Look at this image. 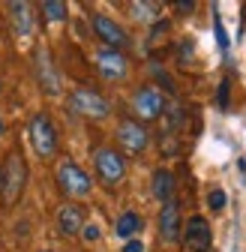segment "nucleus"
Listing matches in <instances>:
<instances>
[{
  "label": "nucleus",
  "mask_w": 246,
  "mask_h": 252,
  "mask_svg": "<svg viewBox=\"0 0 246 252\" xmlns=\"http://www.w3.org/2000/svg\"><path fill=\"white\" fill-rule=\"evenodd\" d=\"M213 30H216V42H219V48L228 51V33H225V27H222V18H219V15L213 18Z\"/></svg>",
  "instance_id": "nucleus-19"
},
{
  "label": "nucleus",
  "mask_w": 246,
  "mask_h": 252,
  "mask_svg": "<svg viewBox=\"0 0 246 252\" xmlns=\"http://www.w3.org/2000/svg\"><path fill=\"white\" fill-rule=\"evenodd\" d=\"M123 252H144V243L135 237V240H126V246H123Z\"/></svg>",
  "instance_id": "nucleus-23"
},
{
  "label": "nucleus",
  "mask_w": 246,
  "mask_h": 252,
  "mask_svg": "<svg viewBox=\"0 0 246 252\" xmlns=\"http://www.w3.org/2000/svg\"><path fill=\"white\" fill-rule=\"evenodd\" d=\"M81 231H84V240H90V243L99 240V228H96V225H84Z\"/></svg>",
  "instance_id": "nucleus-22"
},
{
  "label": "nucleus",
  "mask_w": 246,
  "mask_h": 252,
  "mask_svg": "<svg viewBox=\"0 0 246 252\" xmlns=\"http://www.w3.org/2000/svg\"><path fill=\"white\" fill-rule=\"evenodd\" d=\"M9 12H12V21H15L18 36H30V33H33V15H30V3H12Z\"/></svg>",
  "instance_id": "nucleus-16"
},
{
  "label": "nucleus",
  "mask_w": 246,
  "mask_h": 252,
  "mask_svg": "<svg viewBox=\"0 0 246 252\" xmlns=\"http://www.w3.org/2000/svg\"><path fill=\"white\" fill-rule=\"evenodd\" d=\"M93 165H96V174L105 186H114L123 180V174H126V162H123V156L114 150V147H99L93 153Z\"/></svg>",
  "instance_id": "nucleus-5"
},
{
  "label": "nucleus",
  "mask_w": 246,
  "mask_h": 252,
  "mask_svg": "<svg viewBox=\"0 0 246 252\" xmlns=\"http://www.w3.org/2000/svg\"><path fill=\"white\" fill-rule=\"evenodd\" d=\"M228 96H231V81L225 78V81L219 84V93H216V102H219V108H228Z\"/></svg>",
  "instance_id": "nucleus-21"
},
{
  "label": "nucleus",
  "mask_w": 246,
  "mask_h": 252,
  "mask_svg": "<svg viewBox=\"0 0 246 252\" xmlns=\"http://www.w3.org/2000/svg\"><path fill=\"white\" fill-rule=\"evenodd\" d=\"M153 195H156L159 201H171V195H174V174L168 168L153 171Z\"/></svg>",
  "instance_id": "nucleus-15"
},
{
  "label": "nucleus",
  "mask_w": 246,
  "mask_h": 252,
  "mask_svg": "<svg viewBox=\"0 0 246 252\" xmlns=\"http://www.w3.org/2000/svg\"><path fill=\"white\" fill-rule=\"evenodd\" d=\"M132 111H135L141 120H156V117H162V111H165V96H162V90H156V87H141V90H135V96H132Z\"/></svg>",
  "instance_id": "nucleus-6"
},
{
  "label": "nucleus",
  "mask_w": 246,
  "mask_h": 252,
  "mask_svg": "<svg viewBox=\"0 0 246 252\" xmlns=\"http://www.w3.org/2000/svg\"><path fill=\"white\" fill-rule=\"evenodd\" d=\"M117 141H120V147L126 150V153H141V150L147 147L150 135H147V129H144L141 123H135V120H123V123L117 126Z\"/></svg>",
  "instance_id": "nucleus-9"
},
{
  "label": "nucleus",
  "mask_w": 246,
  "mask_h": 252,
  "mask_svg": "<svg viewBox=\"0 0 246 252\" xmlns=\"http://www.w3.org/2000/svg\"><path fill=\"white\" fill-rule=\"evenodd\" d=\"M225 201H228V195L222 192V189H213V192L207 195V204H210L213 210H222V207H225Z\"/></svg>",
  "instance_id": "nucleus-20"
},
{
  "label": "nucleus",
  "mask_w": 246,
  "mask_h": 252,
  "mask_svg": "<svg viewBox=\"0 0 246 252\" xmlns=\"http://www.w3.org/2000/svg\"><path fill=\"white\" fill-rule=\"evenodd\" d=\"M81 228H84V207L81 204H63V207H60V213H57V231L72 237Z\"/></svg>",
  "instance_id": "nucleus-13"
},
{
  "label": "nucleus",
  "mask_w": 246,
  "mask_h": 252,
  "mask_svg": "<svg viewBox=\"0 0 246 252\" xmlns=\"http://www.w3.org/2000/svg\"><path fill=\"white\" fill-rule=\"evenodd\" d=\"M96 69H99V75H102V78L117 81V78L126 75L129 63H126V57H123L120 51H114V48H102V51L96 54Z\"/></svg>",
  "instance_id": "nucleus-10"
},
{
  "label": "nucleus",
  "mask_w": 246,
  "mask_h": 252,
  "mask_svg": "<svg viewBox=\"0 0 246 252\" xmlns=\"http://www.w3.org/2000/svg\"><path fill=\"white\" fill-rule=\"evenodd\" d=\"M24 183H27L24 156H21V153H9V156H6V165L0 168V195H3L6 204H15V201L21 198Z\"/></svg>",
  "instance_id": "nucleus-1"
},
{
  "label": "nucleus",
  "mask_w": 246,
  "mask_h": 252,
  "mask_svg": "<svg viewBox=\"0 0 246 252\" xmlns=\"http://www.w3.org/2000/svg\"><path fill=\"white\" fill-rule=\"evenodd\" d=\"M36 78H39V84L45 87V93H51V96L60 90V75H57V69H54V60H51L48 48H39V51H36Z\"/></svg>",
  "instance_id": "nucleus-12"
},
{
  "label": "nucleus",
  "mask_w": 246,
  "mask_h": 252,
  "mask_svg": "<svg viewBox=\"0 0 246 252\" xmlns=\"http://www.w3.org/2000/svg\"><path fill=\"white\" fill-rule=\"evenodd\" d=\"M93 33L108 45V48H123V45H129V36H126V30H123L114 18H108V15H102V12H96L93 15Z\"/></svg>",
  "instance_id": "nucleus-8"
},
{
  "label": "nucleus",
  "mask_w": 246,
  "mask_h": 252,
  "mask_svg": "<svg viewBox=\"0 0 246 252\" xmlns=\"http://www.w3.org/2000/svg\"><path fill=\"white\" fill-rule=\"evenodd\" d=\"M69 108L81 117H90V120H105L111 114V105L99 96L96 90L90 87H75L72 96H69Z\"/></svg>",
  "instance_id": "nucleus-3"
},
{
  "label": "nucleus",
  "mask_w": 246,
  "mask_h": 252,
  "mask_svg": "<svg viewBox=\"0 0 246 252\" xmlns=\"http://www.w3.org/2000/svg\"><path fill=\"white\" fill-rule=\"evenodd\" d=\"M174 9H177V12H192L195 3H189V0H180V3H174Z\"/></svg>",
  "instance_id": "nucleus-24"
},
{
  "label": "nucleus",
  "mask_w": 246,
  "mask_h": 252,
  "mask_svg": "<svg viewBox=\"0 0 246 252\" xmlns=\"http://www.w3.org/2000/svg\"><path fill=\"white\" fill-rule=\"evenodd\" d=\"M42 15L48 21H63L66 18V3H60V0H45V3H42Z\"/></svg>",
  "instance_id": "nucleus-17"
},
{
  "label": "nucleus",
  "mask_w": 246,
  "mask_h": 252,
  "mask_svg": "<svg viewBox=\"0 0 246 252\" xmlns=\"http://www.w3.org/2000/svg\"><path fill=\"white\" fill-rule=\"evenodd\" d=\"M27 135H30V144H33L36 156L51 159V156L57 153V129H54V123H51L48 114H36L33 120H30Z\"/></svg>",
  "instance_id": "nucleus-2"
},
{
  "label": "nucleus",
  "mask_w": 246,
  "mask_h": 252,
  "mask_svg": "<svg viewBox=\"0 0 246 252\" xmlns=\"http://www.w3.org/2000/svg\"><path fill=\"white\" fill-rule=\"evenodd\" d=\"M57 183H60V189H63L69 198H84V195H90V189H93L87 171L78 168V165L69 162V159L60 162V168H57Z\"/></svg>",
  "instance_id": "nucleus-4"
},
{
  "label": "nucleus",
  "mask_w": 246,
  "mask_h": 252,
  "mask_svg": "<svg viewBox=\"0 0 246 252\" xmlns=\"http://www.w3.org/2000/svg\"><path fill=\"white\" fill-rule=\"evenodd\" d=\"M129 9H132V15L138 21H153V18H156V12H159V3H132Z\"/></svg>",
  "instance_id": "nucleus-18"
},
{
  "label": "nucleus",
  "mask_w": 246,
  "mask_h": 252,
  "mask_svg": "<svg viewBox=\"0 0 246 252\" xmlns=\"http://www.w3.org/2000/svg\"><path fill=\"white\" fill-rule=\"evenodd\" d=\"M213 243V231H210V222L204 216H192L186 225H183V246L189 252H207Z\"/></svg>",
  "instance_id": "nucleus-7"
},
{
  "label": "nucleus",
  "mask_w": 246,
  "mask_h": 252,
  "mask_svg": "<svg viewBox=\"0 0 246 252\" xmlns=\"http://www.w3.org/2000/svg\"><path fill=\"white\" fill-rule=\"evenodd\" d=\"M0 135H3V120H0Z\"/></svg>",
  "instance_id": "nucleus-25"
},
{
  "label": "nucleus",
  "mask_w": 246,
  "mask_h": 252,
  "mask_svg": "<svg viewBox=\"0 0 246 252\" xmlns=\"http://www.w3.org/2000/svg\"><path fill=\"white\" fill-rule=\"evenodd\" d=\"M141 216L138 213H132V210H126V213H120V219L114 222V234L117 237H123V240H135V234L141 231Z\"/></svg>",
  "instance_id": "nucleus-14"
},
{
  "label": "nucleus",
  "mask_w": 246,
  "mask_h": 252,
  "mask_svg": "<svg viewBox=\"0 0 246 252\" xmlns=\"http://www.w3.org/2000/svg\"><path fill=\"white\" fill-rule=\"evenodd\" d=\"M180 204L177 201H165L162 213H159V237L165 243H177L180 240Z\"/></svg>",
  "instance_id": "nucleus-11"
}]
</instances>
